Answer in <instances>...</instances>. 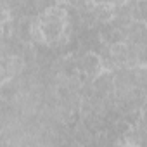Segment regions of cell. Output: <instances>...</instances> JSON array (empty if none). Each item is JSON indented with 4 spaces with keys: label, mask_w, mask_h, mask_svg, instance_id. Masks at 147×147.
<instances>
[{
    "label": "cell",
    "mask_w": 147,
    "mask_h": 147,
    "mask_svg": "<svg viewBox=\"0 0 147 147\" xmlns=\"http://www.w3.org/2000/svg\"><path fill=\"white\" fill-rule=\"evenodd\" d=\"M38 19H40V26L43 30L45 40H47L49 45H54L55 42H59L62 38L64 30H66V24L69 21L66 7L61 5V4L52 5V7L42 11L38 14Z\"/></svg>",
    "instance_id": "cell-1"
},
{
    "label": "cell",
    "mask_w": 147,
    "mask_h": 147,
    "mask_svg": "<svg viewBox=\"0 0 147 147\" xmlns=\"http://www.w3.org/2000/svg\"><path fill=\"white\" fill-rule=\"evenodd\" d=\"M2 82H7L14 76L23 75L26 62L21 55H2Z\"/></svg>",
    "instance_id": "cell-2"
},
{
    "label": "cell",
    "mask_w": 147,
    "mask_h": 147,
    "mask_svg": "<svg viewBox=\"0 0 147 147\" xmlns=\"http://www.w3.org/2000/svg\"><path fill=\"white\" fill-rule=\"evenodd\" d=\"M94 88H95V94L102 95V97H107V95H113L116 92V85H114V71H102L100 75H97L94 78Z\"/></svg>",
    "instance_id": "cell-3"
},
{
    "label": "cell",
    "mask_w": 147,
    "mask_h": 147,
    "mask_svg": "<svg viewBox=\"0 0 147 147\" xmlns=\"http://www.w3.org/2000/svg\"><path fill=\"white\" fill-rule=\"evenodd\" d=\"M126 42L147 45V23L145 21H131V24L128 26Z\"/></svg>",
    "instance_id": "cell-4"
},
{
    "label": "cell",
    "mask_w": 147,
    "mask_h": 147,
    "mask_svg": "<svg viewBox=\"0 0 147 147\" xmlns=\"http://www.w3.org/2000/svg\"><path fill=\"white\" fill-rule=\"evenodd\" d=\"M92 7H94V14L99 21V24L100 23H109L114 18L116 5H113V4H94Z\"/></svg>",
    "instance_id": "cell-5"
},
{
    "label": "cell",
    "mask_w": 147,
    "mask_h": 147,
    "mask_svg": "<svg viewBox=\"0 0 147 147\" xmlns=\"http://www.w3.org/2000/svg\"><path fill=\"white\" fill-rule=\"evenodd\" d=\"M114 59L118 61L119 67L121 66H126V59H128V42H118V43H113L109 45Z\"/></svg>",
    "instance_id": "cell-6"
},
{
    "label": "cell",
    "mask_w": 147,
    "mask_h": 147,
    "mask_svg": "<svg viewBox=\"0 0 147 147\" xmlns=\"http://www.w3.org/2000/svg\"><path fill=\"white\" fill-rule=\"evenodd\" d=\"M137 61H138V66L147 67V45L145 43H138V47H137Z\"/></svg>",
    "instance_id": "cell-7"
},
{
    "label": "cell",
    "mask_w": 147,
    "mask_h": 147,
    "mask_svg": "<svg viewBox=\"0 0 147 147\" xmlns=\"http://www.w3.org/2000/svg\"><path fill=\"white\" fill-rule=\"evenodd\" d=\"M57 4H61V5H76L78 0H57Z\"/></svg>",
    "instance_id": "cell-8"
},
{
    "label": "cell",
    "mask_w": 147,
    "mask_h": 147,
    "mask_svg": "<svg viewBox=\"0 0 147 147\" xmlns=\"http://www.w3.org/2000/svg\"><path fill=\"white\" fill-rule=\"evenodd\" d=\"M94 4H113V5H116V2L118 0H92Z\"/></svg>",
    "instance_id": "cell-9"
},
{
    "label": "cell",
    "mask_w": 147,
    "mask_h": 147,
    "mask_svg": "<svg viewBox=\"0 0 147 147\" xmlns=\"http://www.w3.org/2000/svg\"><path fill=\"white\" fill-rule=\"evenodd\" d=\"M92 0H78V4H76V7H82V5H85V4H90Z\"/></svg>",
    "instance_id": "cell-10"
},
{
    "label": "cell",
    "mask_w": 147,
    "mask_h": 147,
    "mask_svg": "<svg viewBox=\"0 0 147 147\" xmlns=\"http://www.w3.org/2000/svg\"><path fill=\"white\" fill-rule=\"evenodd\" d=\"M123 2H125V0H118V2H116V5H118V4H123Z\"/></svg>",
    "instance_id": "cell-11"
}]
</instances>
